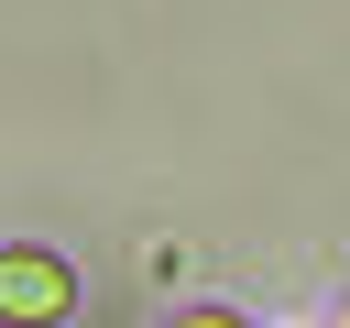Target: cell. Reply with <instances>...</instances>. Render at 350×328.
<instances>
[{
  "label": "cell",
  "instance_id": "obj_1",
  "mask_svg": "<svg viewBox=\"0 0 350 328\" xmlns=\"http://www.w3.org/2000/svg\"><path fill=\"white\" fill-rule=\"evenodd\" d=\"M77 317V273L55 251H0V328H66Z\"/></svg>",
  "mask_w": 350,
  "mask_h": 328
},
{
  "label": "cell",
  "instance_id": "obj_2",
  "mask_svg": "<svg viewBox=\"0 0 350 328\" xmlns=\"http://www.w3.org/2000/svg\"><path fill=\"white\" fill-rule=\"evenodd\" d=\"M175 328H241V317H230V306H186Z\"/></svg>",
  "mask_w": 350,
  "mask_h": 328
},
{
  "label": "cell",
  "instance_id": "obj_3",
  "mask_svg": "<svg viewBox=\"0 0 350 328\" xmlns=\"http://www.w3.org/2000/svg\"><path fill=\"white\" fill-rule=\"evenodd\" d=\"M339 328H350V306H339Z\"/></svg>",
  "mask_w": 350,
  "mask_h": 328
}]
</instances>
